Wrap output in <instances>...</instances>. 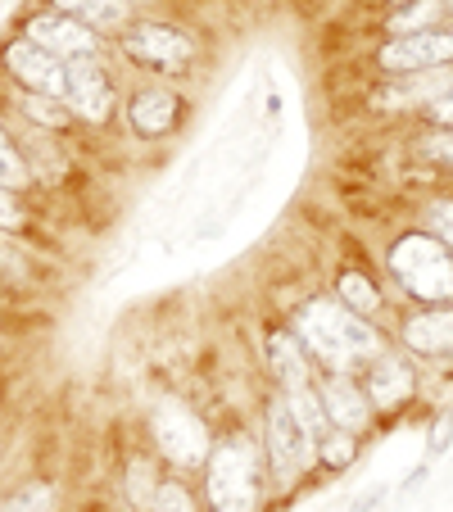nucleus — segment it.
<instances>
[{"mask_svg":"<svg viewBox=\"0 0 453 512\" xmlns=\"http://www.w3.org/2000/svg\"><path fill=\"white\" fill-rule=\"evenodd\" d=\"M186 118V100L173 87H141L127 100V127H132L141 141H164L182 127Z\"/></svg>","mask_w":453,"mask_h":512,"instance_id":"obj_13","label":"nucleus"},{"mask_svg":"<svg viewBox=\"0 0 453 512\" xmlns=\"http://www.w3.org/2000/svg\"><path fill=\"white\" fill-rule=\"evenodd\" d=\"M444 23H449L444 0H413V5H399L395 14H386L381 28H386V37H413V32L444 28Z\"/></svg>","mask_w":453,"mask_h":512,"instance_id":"obj_18","label":"nucleus"},{"mask_svg":"<svg viewBox=\"0 0 453 512\" xmlns=\"http://www.w3.org/2000/svg\"><path fill=\"white\" fill-rule=\"evenodd\" d=\"M19 37H28L32 46L50 50L55 59H64V64H78V59H105V37H96L91 28H82V23L64 19V14L55 10H37L23 19Z\"/></svg>","mask_w":453,"mask_h":512,"instance_id":"obj_10","label":"nucleus"},{"mask_svg":"<svg viewBox=\"0 0 453 512\" xmlns=\"http://www.w3.org/2000/svg\"><path fill=\"white\" fill-rule=\"evenodd\" d=\"M64 109H68L73 123H87V127H109L114 123L118 87H114V73L105 68V59H78V64H68Z\"/></svg>","mask_w":453,"mask_h":512,"instance_id":"obj_9","label":"nucleus"},{"mask_svg":"<svg viewBox=\"0 0 453 512\" xmlns=\"http://www.w3.org/2000/svg\"><path fill=\"white\" fill-rule=\"evenodd\" d=\"M449 445H453V404L435 413L431 431H426V458H440V454H449Z\"/></svg>","mask_w":453,"mask_h":512,"instance_id":"obj_27","label":"nucleus"},{"mask_svg":"<svg viewBox=\"0 0 453 512\" xmlns=\"http://www.w3.org/2000/svg\"><path fill=\"white\" fill-rule=\"evenodd\" d=\"M145 512H200V499H195V490L186 481H177V476H164Z\"/></svg>","mask_w":453,"mask_h":512,"instance_id":"obj_23","label":"nucleus"},{"mask_svg":"<svg viewBox=\"0 0 453 512\" xmlns=\"http://www.w3.org/2000/svg\"><path fill=\"white\" fill-rule=\"evenodd\" d=\"M444 10H449V28H453V0H444Z\"/></svg>","mask_w":453,"mask_h":512,"instance_id":"obj_31","label":"nucleus"},{"mask_svg":"<svg viewBox=\"0 0 453 512\" xmlns=\"http://www.w3.org/2000/svg\"><path fill=\"white\" fill-rule=\"evenodd\" d=\"M399 345L422 363H453V304L408 309L399 322Z\"/></svg>","mask_w":453,"mask_h":512,"instance_id":"obj_12","label":"nucleus"},{"mask_svg":"<svg viewBox=\"0 0 453 512\" xmlns=\"http://www.w3.org/2000/svg\"><path fill=\"white\" fill-rule=\"evenodd\" d=\"M318 399H322V413H327V422L336 426V431L363 435L367 426L376 422L372 404H367L363 386H358L354 377H336V372H327V377L318 381Z\"/></svg>","mask_w":453,"mask_h":512,"instance_id":"obj_14","label":"nucleus"},{"mask_svg":"<svg viewBox=\"0 0 453 512\" xmlns=\"http://www.w3.org/2000/svg\"><path fill=\"white\" fill-rule=\"evenodd\" d=\"M358 454H363V440L349 435V431H336V426L318 440V467L322 472H345V467L358 463Z\"/></svg>","mask_w":453,"mask_h":512,"instance_id":"obj_22","label":"nucleus"},{"mask_svg":"<svg viewBox=\"0 0 453 512\" xmlns=\"http://www.w3.org/2000/svg\"><path fill=\"white\" fill-rule=\"evenodd\" d=\"M0 5H5V0H0Z\"/></svg>","mask_w":453,"mask_h":512,"instance_id":"obj_34","label":"nucleus"},{"mask_svg":"<svg viewBox=\"0 0 453 512\" xmlns=\"http://www.w3.org/2000/svg\"><path fill=\"white\" fill-rule=\"evenodd\" d=\"M14 118H19V123H28V127H37V132H50V136H64L68 127H73L64 100L23 96V91H14Z\"/></svg>","mask_w":453,"mask_h":512,"instance_id":"obj_19","label":"nucleus"},{"mask_svg":"<svg viewBox=\"0 0 453 512\" xmlns=\"http://www.w3.org/2000/svg\"><path fill=\"white\" fill-rule=\"evenodd\" d=\"M386 268L417 309L453 304V250H444V245L435 241V236H426L422 227H413V232L390 241Z\"/></svg>","mask_w":453,"mask_h":512,"instance_id":"obj_3","label":"nucleus"},{"mask_svg":"<svg viewBox=\"0 0 453 512\" xmlns=\"http://www.w3.org/2000/svg\"><path fill=\"white\" fill-rule=\"evenodd\" d=\"M118 50L123 59L150 68V73H168V78H182L186 68L200 59V46L186 37L173 23H155V19H132L118 32Z\"/></svg>","mask_w":453,"mask_h":512,"instance_id":"obj_6","label":"nucleus"},{"mask_svg":"<svg viewBox=\"0 0 453 512\" xmlns=\"http://www.w3.org/2000/svg\"><path fill=\"white\" fill-rule=\"evenodd\" d=\"M422 232L435 236L444 250H453V195H435L422 204Z\"/></svg>","mask_w":453,"mask_h":512,"instance_id":"obj_24","label":"nucleus"},{"mask_svg":"<svg viewBox=\"0 0 453 512\" xmlns=\"http://www.w3.org/2000/svg\"><path fill=\"white\" fill-rule=\"evenodd\" d=\"M28 223H32L28 200L0 186V236H23V232H28Z\"/></svg>","mask_w":453,"mask_h":512,"instance_id":"obj_26","label":"nucleus"},{"mask_svg":"<svg viewBox=\"0 0 453 512\" xmlns=\"http://www.w3.org/2000/svg\"><path fill=\"white\" fill-rule=\"evenodd\" d=\"M358 386H363V395H367V404H372L376 417H399L417 399V368L404 354L381 349V354L363 368V381H358Z\"/></svg>","mask_w":453,"mask_h":512,"instance_id":"obj_11","label":"nucleus"},{"mask_svg":"<svg viewBox=\"0 0 453 512\" xmlns=\"http://www.w3.org/2000/svg\"><path fill=\"white\" fill-rule=\"evenodd\" d=\"M0 73L14 91L23 96H46V100H64L68 91V64L55 59L50 50L32 46L28 37L14 32L10 41H0Z\"/></svg>","mask_w":453,"mask_h":512,"instance_id":"obj_7","label":"nucleus"},{"mask_svg":"<svg viewBox=\"0 0 453 512\" xmlns=\"http://www.w3.org/2000/svg\"><path fill=\"white\" fill-rule=\"evenodd\" d=\"M263 463L250 435H222L204 458V512H259Z\"/></svg>","mask_w":453,"mask_h":512,"instance_id":"obj_2","label":"nucleus"},{"mask_svg":"<svg viewBox=\"0 0 453 512\" xmlns=\"http://www.w3.org/2000/svg\"><path fill=\"white\" fill-rule=\"evenodd\" d=\"M417 155H422L426 164L453 173V127H426V132L417 136Z\"/></svg>","mask_w":453,"mask_h":512,"instance_id":"obj_25","label":"nucleus"},{"mask_svg":"<svg viewBox=\"0 0 453 512\" xmlns=\"http://www.w3.org/2000/svg\"><path fill=\"white\" fill-rule=\"evenodd\" d=\"M263 358H268V372L277 381V395H290V390L313 386V363L309 354L299 349V340L290 336V327H268L263 331Z\"/></svg>","mask_w":453,"mask_h":512,"instance_id":"obj_15","label":"nucleus"},{"mask_svg":"<svg viewBox=\"0 0 453 512\" xmlns=\"http://www.w3.org/2000/svg\"><path fill=\"white\" fill-rule=\"evenodd\" d=\"M0 186L14 195L32 191V173H28V164H23V150H19V141H14L5 118H0Z\"/></svg>","mask_w":453,"mask_h":512,"instance_id":"obj_21","label":"nucleus"},{"mask_svg":"<svg viewBox=\"0 0 453 512\" xmlns=\"http://www.w3.org/2000/svg\"><path fill=\"white\" fill-rule=\"evenodd\" d=\"M0 512H59V490L46 476H28L0 494Z\"/></svg>","mask_w":453,"mask_h":512,"instance_id":"obj_20","label":"nucleus"},{"mask_svg":"<svg viewBox=\"0 0 453 512\" xmlns=\"http://www.w3.org/2000/svg\"><path fill=\"white\" fill-rule=\"evenodd\" d=\"M386 499H390V485H367V490L358 494L354 503H349V512H376Z\"/></svg>","mask_w":453,"mask_h":512,"instance_id":"obj_29","label":"nucleus"},{"mask_svg":"<svg viewBox=\"0 0 453 512\" xmlns=\"http://www.w3.org/2000/svg\"><path fill=\"white\" fill-rule=\"evenodd\" d=\"M150 426V449H155L159 463L177 467V472H200L204 458L213 449V431L191 404L182 399H159L145 417Z\"/></svg>","mask_w":453,"mask_h":512,"instance_id":"obj_4","label":"nucleus"},{"mask_svg":"<svg viewBox=\"0 0 453 512\" xmlns=\"http://www.w3.org/2000/svg\"><path fill=\"white\" fill-rule=\"evenodd\" d=\"M336 304H345L354 318L376 322V318H381V309H386V295H381V286L372 281V272L340 268L336 272Z\"/></svg>","mask_w":453,"mask_h":512,"instance_id":"obj_17","label":"nucleus"},{"mask_svg":"<svg viewBox=\"0 0 453 512\" xmlns=\"http://www.w3.org/2000/svg\"><path fill=\"white\" fill-rule=\"evenodd\" d=\"M0 467H5V445H0Z\"/></svg>","mask_w":453,"mask_h":512,"instance_id":"obj_33","label":"nucleus"},{"mask_svg":"<svg viewBox=\"0 0 453 512\" xmlns=\"http://www.w3.org/2000/svg\"><path fill=\"white\" fill-rule=\"evenodd\" d=\"M386 5H395V10H399V5H413V0H386Z\"/></svg>","mask_w":453,"mask_h":512,"instance_id":"obj_32","label":"nucleus"},{"mask_svg":"<svg viewBox=\"0 0 453 512\" xmlns=\"http://www.w3.org/2000/svg\"><path fill=\"white\" fill-rule=\"evenodd\" d=\"M376 68L390 78H413V73H435V68H453V28H426L413 37H390L376 46Z\"/></svg>","mask_w":453,"mask_h":512,"instance_id":"obj_8","label":"nucleus"},{"mask_svg":"<svg viewBox=\"0 0 453 512\" xmlns=\"http://www.w3.org/2000/svg\"><path fill=\"white\" fill-rule=\"evenodd\" d=\"M313 467H318V445L299 431L286 399L268 395V404H263V472L272 476L277 490H295Z\"/></svg>","mask_w":453,"mask_h":512,"instance_id":"obj_5","label":"nucleus"},{"mask_svg":"<svg viewBox=\"0 0 453 512\" xmlns=\"http://www.w3.org/2000/svg\"><path fill=\"white\" fill-rule=\"evenodd\" d=\"M46 10L82 23V28H91L96 37L123 32L127 23H132V5H127V0H46Z\"/></svg>","mask_w":453,"mask_h":512,"instance_id":"obj_16","label":"nucleus"},{"mask_svg":"<svg viewBox=\"0 0 453 512\" xmlns=\"http://www.w3.org/2000/svg\"><path fill=\"white\" fill-rule=\"evenodd\" d=\"M290 336L299 340L313 368L336 372V377H354L358 368H367L386 349L381 327L354 318L345 304H336V295H313V300L299 304L290 313Z\"/></svg>","mask_w":453,"mask_h":512,"instance_id":"obj_1","label":"nucleus"},{"mask_svg":"<svg viewBox=\"0 0 453 512\" xmlns=\"http://www.w3.org/2000/svg\"><path fill=\"white\" fill-rule=\"evenodd\" d=\"M417 114H422L426 127H453V91L449 96H440V100H431V105L417 109Z\"/></svg>","mask_w":453,"mask_h":512,"instance_id":"obj_28","label":"nucleus"},{"mask_svg":"<svg viewBox=\"0 0 453 512\" xmlns=\"http://www.w3.org/2000/svg\"><path fill=\"white\" fill-rule=\"evenodd\" d=\"M426 476H431V463L413 467V472H408V481L399 485V494H413V490H422V485H426Z\"/></svg>","mask_w":453,"mask_h":512,"instance_id":"obj_30","label":"nucleus"}]
</instances>
